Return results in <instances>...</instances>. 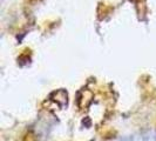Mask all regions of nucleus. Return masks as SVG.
<instances>
[{"label": "nucleus", "instance_id": "f257e3e1", "mask_svg": "<svg viewBox=\"0 0 156 141\" xmlns=\"http://www.w3.org/2000/svg\"><path fill=\"white\" fill-rule=\"evenodd\" d=\"M120 141H134V138H132V136H126V138L121 139Z\"/></svg>", "mask_w": 156, "mask_h": 141}, {"label": "nucleus", "instance_id": "f03ea898", "mask_svg": "<svg viewBox=\"0 0 156 141\" xmlns=\"http://www.w3.org/2000/svg\"><path fill=\"white\" fill-rule=\"evenodd\" d=\"M147 138H148L150 141H156V135L155 136H147Z\"/></svg>", "mask_w": 156, "mask_h": 141}]
</instances>
